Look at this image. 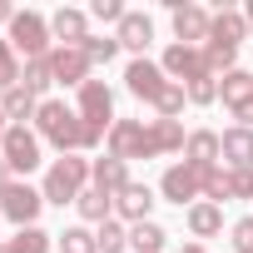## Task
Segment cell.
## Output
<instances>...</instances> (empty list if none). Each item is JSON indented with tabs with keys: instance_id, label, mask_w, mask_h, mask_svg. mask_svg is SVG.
<instances>
[{
	"instance_id": "cell-43",
	"label": "cell",
	"mask_w": 253,
	"mask_h": 253,
	"mask_svg": "<svg viewBox=\"0 0 253 253\" xmlns=\"http://www.w3.org/2000/svg\"><path fill=\"white\" fill-rule=\"evenodd\" d=\"M243 20H248V35H253V0H248V10H243Z\"/></svg>"
},
{
	"instance_id": "cell-25",
	"label": "cell",
	"mask_w": 253,
	"mask_h": 253,
	"mask_svg": "<svg viewBox=\"0 0 253 253\" xmlns=\"http://www.w3.org/2000/svg\"><path fill=\"white\" fill-rule=\"evenodd\" d=\"M164 238H169V233H164L154 218H144V223L129 228V248H134V253H164Z\"/></svg>"
},
{
	"instance_id": "cell-13",
	"label": "cell",
	"mask_w": 253,
	"mask_h": 253,
	"mask_svg": "<svg viewBox=\"0 0 253 253\" xmlns=\"http://www.w3.org/2000/svg\"><path fill=\"white\" fill-rule=\"evenodd\" d=\"M154 204H159V199H154V189H149V184H134V179H129V184H124V189L114 194V213H119L124 223H129V228H134V223H144Z\"/></svg>"
},
{
	"instance_id": "cell-6",
	"label": "cell",
	"mask_w": 253,
	"mask_h": 253,
	"mask_svg": "<svg viewBox=\"0 0 253 253\" xmlns=\"http://www.w3.org/2000/svg\"><path fill=\"white\" fill-rule=\"evenodd\" d=\"M169 15H174V45H194V50L209 45L213 15L204 5H194V0H169Z\"/></svg>"
},
{
	"instance_id": "cell-26",
	"label": "cell",
	"mask_w": 253,
	"mask_h": 253,
	"mask_svg": "<svg viewBox=\"0 0 253 253\" xmlns=\"http://www.w3.org/2000/svg\"><path fill=\"white\" fill-rule=\"evenodd\" d=\"M94 248L99 253H124V248H129V228H124L119 218H104L94 228Z\"/></svg>"
},
{
	"instance_id": "cell-34",
	"label": "cell",
	"mask_w": 253,
	"mask_h": 253,
	"mask_svg": "<svg viewBox=\"0 0 253 253\" xmlns=\"http://www.w3.org/2000/svg\"><path fill=\"white\" fill-rule=\"evenodd\" d=\"M80 50H84V60H89V65H109V60L119 55V40H114V35H89Z\"/></svg>"
},
{
	"instance_id": "cell-24",
	"label": "cell",
	"mask_w": 253,
	"mask_h": 253,
	"mask_svg": "<svg viewBox=\"0 0 253 253\" xmlns=\"http://www.w3.org/2000/svg\"><path fill=\"white\" fill-rule=\"evenodd\" d=\"M218 99H223L228 109H233V104H243V99H253V75L233 65V70H228V75L218 80Z\"/></svg>"
},
{
	"instance_id": "cell-28",
	"label": "cell",
	"mask_w": 253,
	"mask_h": 253,
	"mask_svg": "<svg viewBox=\"0 0 253 253\" xmlns=\"http://www.w3.org/2000/svg\"><path fill=\"white\" fill-rule=\"evenodd\" d=\"M50 243H55V233H45V228H15L5 253H50Z\"/></svg>"
},
{
	"instance_id": "cell-32",
	"label": "cell",
	"mask_w": 253,
	"mask_h": 253,
	"mask_svg": "<svg viewBox=\"0 0 253 253\" xmlns=\"http://www.w3.org/2000/svg\"><path fill=\"white\" fill-rule=\"evenodd\" d=\"M204 199H209V204H218V209H223V204L233 199V184H228V169H218V164H213V169L204 174Z\"/></svg>"
},
{
	"instance_id": "cell-42",
	"label": "cell",
	"mask_w": 253,
	"mask_h": 253,
	"mask_svg": "<svg viewBox=\"0 0 253 253\" xmlns=\"http://www.w3.org/2000/svg\"><path fill=\"white\" fill-rule=\"evenodd\" d=\"M179 253H209V248H204V243H184Z\"/></svg>"
},
{
	"instance_id": "cell-20",
	"label": "cell",
	"mask_w": 253,
	"mask_h": 253,
	"mask_svg": "<svg viewBox=\"0 0 253 253\" xmlns=\"http://www.w3.org/2000/svg\"><path fill=\"white\" fill-rule=\"evenodd\" d=\"M149 139H154V154H174V149L189 144V134H184L179 119H149Z\"/></svg>"
},
{
	"instance_id": "cell-36",
	"label": "cell",
	"mask_w": 253,
	"mask_h": 253,
	"mask_svg": "<svg viewBox=\"0 0 253 253\" xmlns=\"http://www.w3.org/2000/svg\"><path fill=\"white\" fill-rule=\"evenodd\" d=\"M89 15L119 30V20H124V15H129V10H124V5H119V0H94V5H89Z\"/></svg>"
},
{
	"instance_id": "cell-44",
	"label": "cell",
	"mask_w": 253,
	"mask_h": 253,
	"mask_svg": "<svg viewBox=\"0 0 253 253\" xmlns=\"http://www.w3.org/2000/svg\"><path fill=\"white\" fill-rule=\"evenodd\" d=\"M5 129H10V124H5V109H0V144H5Z\"/></svg>"
},
{
	"instance_id": "cell-4",
	"label": "cell",
	"mask_w": 253,
	"mask_h": 253,
	"mask_svg": "<svg viewBox=\"0 0 253 253\" xmlns=\"http://www.w3.org/2000/svg\"><path fill=\"white\" fill-rule=\"evenodd\" d=\"M5 40H10V50L25 55V60H45V55L55 50V45H50V40H55V35H50V20H45L40 10H20V15L10 20V35H5Z\"/></svg>"
},
{
	"instance_id": "cell-14",
	"label": "cell",
	"mask_w": 253,
	"mask_h": 253,
	"mask_svg": "<svg viewBox=\"0 0 253 253\" xmlns=\"http://www.w3.org/2000/svg\"><path fill=\"white\" fill-rule=\"evenodd\" d=\"M114 40H119V50H134V55L144 60V50H149V40H154V20H149V15H139V10H129V15L119 20Z\"/></svg>"
},
{
	"instance_id": "cell-39",
	"label": "cell",
	"mask_w": 253,
	"mask_h": 253,
	"mask_svg": "<svg viewBox=\"0 0 253 253\" xmlns=\"http://www.w3.org/2000/svg\"><path fill=\"white\" fill-rule=\"evenodd\" d=\"M233 119H238V129H253V99L233 104Z\"/></svg>"
},
{
	"instance_id": "cell-40",
	"label": "cell",
	"mask_w": 253,
	"mask_h": 253,
	"mask_svg": "<svg viewBox=\"0 0 253 253\" xmlns=\"http://www.w3.org/2000/svg\"><path fill=\"white\" fill-rule=\"evenodd\" d=\"M15 15H20V10H15V5H10V0H0V25H10V20H15Z\"/></svg>"
},
{
	"instance_id": "cell-9",
	"label": "cell",
	"mask_w": 253,
	"mask_h": 253,
	"mask_svg": "<svg viewBox=\"0 0 253 253\" xmlns=\"http://www.w3.org/2000/svg\"><path fill=\"white\" fill-rule=\"evenodd\" d=\"M0 209H5V218H10L15 228H35V218H40V209H45V194L30 189V184H10L5 194H0Z\"/></svg>"
},
{
	"instance_id": "cell-8",
	"label": "cell",
	"mask_w": 253,
	"mask_h": 253,
	"mask_svg": "<svg viewBox=\"0 0 253 253\" xmlns=\"http://www.w3.org/2000/svg\"><path fill=\"white\" fill-rule=\"evenodd\" d=\"M0 159L10 164V174L40 169V134L25 129V124H10V129H5V144H0Z\"/></svg>"
},
{
	"instance_id": "cell-18",
	"label": "cell",
	"mask_w": 253,
	"mask_h": 253,
	"mask_svg": "<svg viewBox=\"0 0 253 253\" xmlns=\"http://www.w3.org/2000/svg\"><path fill=\"white\" fill-rule=\"evenodd\" d=\"M218 144H223V159H228V169H253V129H223L218 134Z\"/></svg>"
},
{
	"instance_id": "cell-3",
	"label": "cell",
	"mask_w": 253,
	"mask_h": 253,
	"mask_svg": "<svg viewBox=\"0 0 253 253\" xmlns=\"http://www.w3.org/2000/svg\"><path fill=\"white\" fill-rule=\"evenodd\" d=\"M75 114H80L84 134H89V149H94L99 139H109V129H114V94H109V84H104V80H84Z\"/></svg>"
},
{
	"instance_id": "cell-16",
	"label": "cell",
	"mask_w": 253,
	"mask_h": 253,
	"mask_svg": "<svg viewBox=\"0 0 253 253\" xmlns=\"http://www.w3.org/2000/svg\"><path fill=\"white\" fill-rule=\"evenodd\" d=\"M89 184H94V189H104V194H119L124 184H129V164H124V159H114V154L89 159Z\"/></svg>"
},
{
	"instance_id": "cell-23",
	"label": "cell",
	"mask_w": 253,
	"mask_h": 253,
	"mask_svg": "<svg viewBox=\"0 0 253 253\" xmlns=\"http://www.w3.org/2000/svg\"><path fill=\"white\" fill-rule=\"evenodd\" d=\"M218 228H223V209L209 204V199H199V204L189 209V233H194V238H213Z\"/></svg>"
},
{
	"instance_id": "cell-15",
	"label": "cell",
	"mask_w": 253,
	"mask_h": 253,
	"mask_svg": "<svg viewBox=\"0 0 253 253\" xmlns=\"http://www.w3.org/2000/svg\"><path fill=\"white\" fill-rule=\"evenodd\" d=\"M50 35H55L60 45H84V40H89V15L65 5V10H55V15H50Z\"/></svg>"
},
{
	"instance_id": "cell-46",
	"label": "cell",
	"mask_w": 253,
	"mask_h": 253,
	"mask_svg": "<svg viewBox=\"0 0 253 253\" xmlns=\"http://www.w3.org/2000/svg\"><path fill=\"white\" fill-rule=\"evenodd\" d=\"M0 218H5V209H0Z\"/></svg>"
},
{
	"instance_id": "cell-27",
	"label": "cell",
	"mask_w": 253,
	"mask_h": 253,
	"mask_svg": "<svg viewBox=\"0 0 253 253\" xmlns=\"http://www.w3.org/2000/svg\"><path fill=\"white\" fill-rule=\"evenodd\" d=\"M233 60H238V45H223V40H209L204 45V70L218 80V75H228L233 70Z\"/></svg>"
},
{
	"instance_id": "cell-30",
	"label": "cell",
	"mask_w": 253,
	"mask_h": 253,
	"mask_svg": "<svg viewBox=\"0 0 253 253\" xmlns=\"http://www.w3.org/2000/svg\"><path fill=\"white\" fill-rule=\"evenodd\" d=\"M55 243H60V253H99L94 248V233L84 223H70L65 233H55Z\"/></svg>"
},
{
	"instance_id": "cell-1",
	"label": "cell",
	"mask_w": 253,
	"mask_h": 253,
	"mask_svg": "<svg viewBox=\"0 0 253 253\" xmlns=\"http://www.w3.org/2000/svg\"><path fill=\"white\" fill-rule=\"evenodd\" d=\"M35 134L45 144H55L60 154H75V149H89V134L80 114L65 104V99H40V114H35Z\"/></svg>"
},
{
	"instance_id": "cell-33",
	"label": "cell",
	"mask_w": 253,
	"mask_h": 253,
	"mask_svg": "<svg viewBox=\"0 0 253 253\" xmlns=\"http://www.w3.org/2000/svg\"><path fill=\"white\" fill-rule=\"evenodd\" d=\"M20 75H25V70H20V55L10 50V40H0V94L15 89V84H20Z\"/></svg>"
},
{
	"instance_id": "cell-12",
	"label": "cell",
	"mask_w": 253,
	"mask_h": 253,
	"mask_svg": "<svg viewBox=\"0 0 253 253\" xmlns=\"http://www.w3.org/2000/svg\"><path fill=\"white\" fill-rule=\"evenodd\" d=\"M89 70H94V65L84 60L80 45H55V50H50V75H55V84H75V89H80V84L89 80Z\"/></svg>"
},
{
	"instance_id": "cell-10",
	"label": "cell",
	"mask_w": 253,
	"mask_h": 253,
	"mask_svg": "<svg viewBox=\"0 0 253 253\" xmlns=\"http://www.w3.org/2000/svg\"><path fill=\"white\" fill-rule=\"evenodd\" d=\"M164 84H169V75H164V65H154V60H129V70H124V89H129L134 99H159L164 94Z\"/></svg>"
},
{
	"instance_id": "cell-35",
	"label": "cell",
	"mask_w": 253,
	"mask_h": 253,
	"mask_svg": "<svg viewBox=\"0 0 253 253\" xmlns=\"http://www.w3.org/2000/svg\"><path fill=\"white\" fill-rule=\"evenodd\" d=\"M189 89V104H213L218 99V80L213 75H204V80H194V84H184Z\"/></svg>"
},
{
	"instance_id": "cell-41",
	"label": "cell",
	"mask_w": 253,
	"mask_h": 253,
	"mask_svg": "<svg viewBox=\"0 0 253 253\" xmlns=\"http://www.w3.org/2000/svg\"><path fill=\"white\" fill-rule=\"evenodd\" d=\"M10 184H15V179H10V164H5V159H0V194H5Z\"/></svg>"
},
{
	"instance_id": "cell-22",
	"label": "cell",
	"mask_w": 253,
	"mask_h": 253,
	"mask_svg": "<svg viewBox=\"0 0 253 253\" xmlns=\"http://www.w3.org/2000/svg\"><path fill=\"white\" fill-rule=\"evenodd\" d=\"M75 209H80V218H84V223H104V218L114 213V194H104V189H94V184H89V189L75 199Z\"/></svg>"
},
{
	"instance_id": "cell-17",
	"label": "cell",
	"mask_w": 253,
	"mask_h": 253,
	"mask_svg": "<svg viewBox=\"0 0 253 253\" xmlns=\"http://www.w3.org/2000/svg\"><path fill=\"white\" fill-rule=\"evenodd\" d=\"M184 159H189L194 169H213V164L223 159L218 134H213V129H194V134H189V144H184Z\"/></svg>"
},
{
	"instance_id": "cell-21",
	"label": "cell",
	"mask_w": 253,
	"mask_h": 253,
	"mask_svg": "<svg viewBox=\"0 0 253 253\" xmlns=\"http://www.w3.org/2000/svg\"><path fill=\"white\" fill-rule=\"evenodd\" d=\"M209 40L243 45V40H248V20H243V10H218V15H213V30H209Z\"/></svg>"
},
{
	"instance_id": "cell-11",
	"label": "cell",
	"mask_w": 253,
	"mask_h": 253,
	"mask_svg": "<svg viewBox=\"0 0 253 253\" xmlns=\"http://www.w3.org/2000/svg\"><path fill=\"white\" fill-rule=\"evenodd\" d=\"M159 65H164V75H169L174 84H194V80L209 75V70H204V50H194V45H169Z\"/></svg>"
},
{
	"instance_id": "cell-5",
	"label": "cell",
	"mask_w": 253,
	"mask_h": 253,
	"mask_svg": "<svg viewBox=\"0 0 253 253\" xmlns=\"http://www.w3.org/2000/svg\"><path fill=\"white\" fill-rule=\"evenodd\" d=\"M109 154L114 159H159L154 154V139H149V119H114V129H109Z\"/></svg>"
},
{
	"instance_id": "cell-31",
	"label": "cell",
	"mask_w": 253,
	"mask_h": 253,
	"mask_svg": "<svg viewBox=\"0 0 253 253\" xmlns=\"http://www.w3.org/2000/svg\"><path fill=\"white\" fill-rule=\"evenodd\" d=\"M184 104H189V89H184V84H174V80H169V84H164V94L154 99L159 119H179V114H184Z\"/></svg>"
},
{
	"instance_id": "cell-45",
	"label": "cell",
	"mask_w": 253,
	"mask_h": 253,
	"mask_svg": "<svg viewBox=\"0 0 253 253\" xmlns=\"http://www.w3.org/2000/svg\"><path fill=\"white\" fill-rule=\"evenodd\" d=\"M0 253H5V243H0Z\"/></svg>"
},
{
	"instance_id": "cell-38",
	"label": "cell",
	"mask_w": 253,
	"mask_h": 253,
	"mask_svg": "<svg viewBox=\"0 0 253 253\" xmlns=\"http://www.w3.org/2000/svg\"><path fill=\"white\" fill-rule=\"evenodd\" d=\"M228 184H233V199H253V169H228Z\"/></svg>"
},
{
	"instance_id": "cell-7",
	"label": "cell",
	"mask_w": 253,
	"mask_h": 253,
	"mask_svg": "<svg viewBox=\"0 0 253 253\" xmlns=\"http://www.w3.org/2000/svg\"><path fill=\"white\" fill-rule=\"evenodd\" d=\"M204 174H209V169H194L189 159H184V164H169L164 179H159V194H164L169 204H179V209H184V204L194 209V204L204 199Z\"/></svg>"
},
{
	"instance_id": "cell-2",
	"label": "cell",
	"mask_w": 253,
	"mask_h": 253,
	"mask_svg": "<svg viewBox=\"0 0 253 253\" xmlns=\"http://www.w3.org/2000/svg\"><path fill=\"white\" fill-rule=\"evenodd\" d=\"M84 189H89V159H80V154H60V159L45 169V184H40L45 204H55V209L75 204Z\"/></svg>"
},
{
	"instance_id": "cell-37",
	"label": "cell",
	"mask_w": 253,
	"mask_h": 253,
	"mask_svg": "<svg viewBox=\"0 0 253 253\" xmlns=\"http://www.w3.org/2000/svg\"><path fill=\"white\" fill-rule=\"evenodd\" d=\"M228 233H233V238H228V243H233V253H253V213H248V218H238Z\"/></svg>"
},
{
	"instance_id": "cell-19",
	"label": "cell",
	"mask_w": 253,
	"mask_h": 253,
	"mask_svg": "<svg viewBox=\"0 0 253 253\" xmlns=\"http://www.w3.org/2000/svg\"><path fill=\"white\" fill-rule=\"evenodd\" d=\"M0 109H5V119H10V124H25V119H35V114H40V99H35L25 84H15V89L0 94Z\"/></svg>"
},
{
	"instance_id": "cell-29",
	"label": "cell",
	"mask_w": 253,
	"mask_h": 253,
	"mask_svg": "<svg viewBox=\"0 0 253 253\" xmlns=\"http://www.w3.org/2000/svg\"><path fill=\"white\" fill-rule=\"evenodd\" d=\"M20 84H25V89L40 99V94L55 84V75H50V55H45V60H25V75H20Z\"/></svg>"
}]
</instances>
